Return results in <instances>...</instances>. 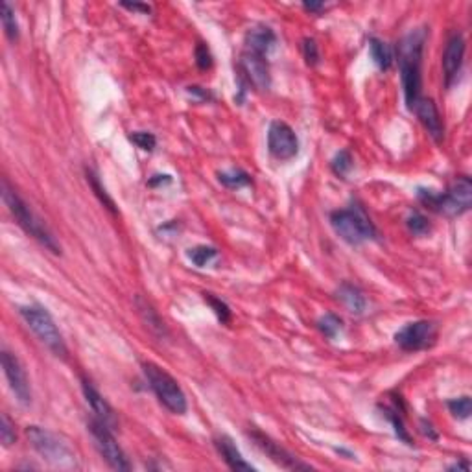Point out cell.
Segmentation results:
<instances>
[{
  "label": "cell",
  "mask_w": 472,
  "mask_h": 472,
  "mask_svg": "<svg viewBox=\"0 0 472 472\" xmlns=\"http://www.w3.org/2000/svg\"><path fill=\"white\" fill-rule=\"evenodd\" d=\"M426 30H411L399 45V63H401L402 89L408 109H415L422 98V50L426 43Z\"/></svg>",
  "instance_id": "6da1fadb"
},
{
  "label": "cell",
  "mask_w": 472,
  "mask_h": 472,
  "mask_svg": "<svg viewBox=\"0 0 472 472\" xmlns=\"http://www.w3.org/2000/svg\"><path fill=\"white\" fill-rule=\"evenodd\" d=\"M2 200H4L8 211L15 218L17 223L21 226L22 231L28 233L31 238H36L43 247H47L48 251H52L54 255L61 253V246L57 244L56 236L52 235L47 223L36 212L31 211L28 203L22 200L21 196L17 194V190L10 185L8 179H2Z\"/></svg>",
  "instance_id": "7a4b0ae2"
},
{
  "label": "cell",
  "mask_w": 472,
  "mask_h": 472,
  "mask_svg": "<svg viewBox=\"0 0 472 472\" xmlns=\"http://www.w3.org/2000/svg\"><path fill=\"white\" fill-rule=\"evenodd\" d=\"M417 198L430 211L445 216H459L467 212L472 205V181L467 175H459L447 192L419 189Z\"/></svg>",
  "instance_id": "3957f363"
},
{
  "label": "cell",
  "mask_w": 472,
  "mask_h": 472,
  "mask_svg": "<svg viewBox=\"0 0 472 472\" xmlns=\"http://www.w3.org/2000/svg\"><path fill=\"white\" fill-rule=\"evenodd\" d=\"M330 226L336 235L351 246H360L376 236V229L369 216L362 207L353 205L349 209H339L330 214Z\"/></svg>",
  "instance_id": "277c9868"
},
{
  "label": "cell",
  "mask_w": 472,
  "mask_h": 472,
  "mask_svg": "<svg viewBox=\"0 0 472 472\" xmlns=\"http://www.w3.org/2000/svg\"><path fill=\"white\" fill-rule=\"evenodd\" d=\"M142 369L149 388L155 393V397L159 399L161 404L175 415H185L186 410H189V402H186V395L181 390V385L177 384V380L170 373H166L163 367L152 364V362H146L142 365Z\"/></svg>",
  "instance_id": "5b68a950"
},
{
  "label": "cell",
  "mask_w": 472,
  "mask_h": 472,
  "mask_svg": "<svg viewBox=\"0 0 472 472\" xmlns=\"http://www.w3.org/2000/svg\"><path fill=\"white\" fill-rule=\"evenodd\" d=\"M26 436L30 439L31 447L36 448L48 463L59 469H72L76 467V456L72 448L68 447L67 441H63L61 437L39 426H28Z\"/></svg>",
  "instance_id": "8992f818"
},
{
  "label": "cell",
  "mask_w": 472,
  "mask_h": 472,
  "mask_svg": "<svg viewBox=\"0 0 472 472\" xmlns=\"http://www.w3.org/2000/svg\"><path fill=\"white\" fill-rule=\"evenodd\" d=\"M19 314L24 319V323L30 327L31 332L36 334L37 338L41 339L43 344L47 345L52 353L56 354V356H61V358H67V344H65L61 332L57 329L56 321L52 319L47 308L30 304V307H21Z\"/></svg>",
  "instance_id": "52a82bcc"
},
{
  "label": "cell",
  "mask_w": 472,
  "mask_h": 472,
  "mask_svg": "<svg viewBox=\"0 0 472 472\" xmlns=\"http://www.w3.org/2000/svg\"><path fill=\"white\" fill-rule=\"evenodd\" d=\"M437 338H439L437 325L428 319H419V321L408 323L395 334V344L402 351L419 353V351L432 349L437 344Z\"/></svg>",
  "instance_id": "ba28073f"
},
{
  "label": "cell",
  "mask_w": 472,
  "mask_h": 472,
  "mask_svg": "<svg viewBox=\"0 0 472 472\" xmlns=\"http://www.w3.org/2000/svg\"><path fill=\"white\" fill-rule=\"evenodd\" d=\"M89 430H91V436H93L100 456L109 463V467L115 469V471H129L131 469L128 457L115 439L113 428H109L108 425H103L102 421H98L94 417L93 421L89 422Z\"/></svg>",
  "instance_id": "9c48e42d"
},
{
  "label": "cell",
  "mask_w": 472,
  "mask_h": 472,
  "mask_svg": "<svg viewBox=\"0 0 472 472\" xmlns=\"http://www.w3.org/2000/svg\"><path fill=\"white\" fill-rule=\"evenodd\" d=\"M267 149L277 161H290L299 154V139L286 122L275 120L267 129Z\"/></svg>",
  "instance_id": "30bf717a"
},
{
  "label": "cell",
  "mask_w": 472,
  "mask_h": 472,
  "mask_svg": "<svg viewBox=\"0 0 472 472\" xmlns=\"http://www.w3.org/2000/svg\"><path fill=\"white\" fill-rule=\"evenodd\" d=\"M2 369H4L6 380L10 384L11 391L15 393L21 404H30L31 401V390L30 380L26 376V371L22 367L21 360L17 358L15 354L10 351H2Z\"/></svg>",
  "instance_id": "8fae6325"
},
{
  "label": "cell",
  "mask_w": 472,
  "mask_h": 472,
  "mask_svg": "<svg viewBox=\"0 0 472 472\" xmlns=\"http://www.w3.org/2000/svg\"><path fill=\"white\" fill-rule=\"evenodd\" d=\"M247 436L251 437V441L257 445V448H260L264 454H266L273 463H277L279 467L288 469V471H299V469H310V465L307 463L299 462L297 457L292 456L286 448H283L277 441H273L272 437L262 434L260 430H251Z\"/></svg>",
  "instance_id": "7c38bea8"
},
{
  "label": "cell",
  "mask_w": 472,
  "mask_h": 472,
  "mask_svg": "<svg viewBox=\"0 0 472 472\" xmlns=\"http://www.w3.org/2000/svg\"><path fill=\"white\" fill-rule=\"evenodd\" d=\"M240 71L242 78H244L249 85L258 89V91H267L270 85H272L267 57L257 56V54H251V52L244 50V54H242L240 57Z\"/></svg>",
  "instance_id": "4fadbf2b"
},
{
  "label": "cell",
  "mask_w": 472,
  "mask_h": 472,
  "mask_svg": "<svg viewBox=\"0 0 472 472\" xmlns=\"http://www.w3.org/2000/svg\"><path fill=\"white\" fill-rule=\"evenodd\" d=\"M463 59H465V37L462 34H454L443 52V76L447 87H452L459 76Z\"/></svg>",
  "instance_id": "5bb4252c"
},
{
  "label": "cell",
  "mask_w": 472,
  "mask_h": 472,
  "mask_svg": "<svg viewBox=\"0 0 472 472\" xmlns=\"http://www.w3.org/2000/svg\"><path fill=\"white\" fill-rule=\"evenodd\" d=\"M413 111L417 113V118L421 120V124L425 126V129L428 131L432 139L436 142H443V139H445V124H443V118L434 100L421 98Z\"/></svg>",
  "instance_id": "9a60e30c"
},
{
  "label": "cell",
  "mask_w": 472,
  "mask_h": 472,
  "mask_svg": "<svg viewBox=\"0 0 472 472\" xmlns=\"http://www.w3.org/2000/svg\"><path fill=\"white\" fill-rule=\"evenodd\" d=\"M82 388L83 395H85V401L91 406L94 417H96L98 421H102L103 425H108L109 428H113L115 430V428H117V415H115L113 408L109 406V402L98 393L96 388H94L89 380H82Z\"/></svg>",
  "instance_id": "2e32d148"
},
{
  "label": "cell",
  "mask_w": 472,
  "mask_h": 472,
  "mask_svg": "<svg viewBox=\"0 0 472 472\" xmlns=\"http://www.w3.org/2000/svg\"><path fill=\"white\" fill-rule=\"evenodd\" d=\"M275 43H277L275 31L266 24H257L249 28V31L246 34V41H244L246 47H244V50L257 54V56L267 57V54H270Z\"/></svg>",
  "instance_id": "e0dca14e"
},
{
  "label": "cell",
  "mask_w": 472,
  "mask_h": 472,
  "mask_svg": "<svg viewBox=\"0 0 472 472\" xmlns=\"http://www.w3.org/2000/svg\"><path fill=\"white\" fill-rule=\"evenodd\" d=\"M214 447L216 450H218V454L223 457V462L227 463V467L233 469V471H246V472L255 471V467H253L251 463H247L246 459H244L240 450L236 448L235 443H233L227 436L216 437Z\"/></svg>",
  "instance_id": "ac0fdd59"
},
{
  "label": "cell",
  "mask_w": 472,
  "mask_h": 472,
  "mask_svg": "<svg viewBox=\"0 0 472 472\" xmlns=\"http://www.w3.org/2000/svg\"><path fill=\"white\" fill-rule=\"evenodd\" d=\"M135 303H137L140 318H142V321L146 323V327H148V329L152 330L155 336H159V338H166V336H168V329H166L165 321H163V318L157 314V310H155V308L152 307L148 301H144L142 297H137Z\"/></svg>",
  "instance_id": "d6986e66"
},
{
  "label": "cell",
  "mask_w": 472,
  "mask_h": 472,
  "mask_svg": "<svg viewBox=\"0 0 472 472\" xmlns=\"http://www.w3.org/2000/svg\"><path fill=\"white\" fill-rule=\"evenodd\" d=\"M338 299L345 304V307L349 308V312L353 314H362L365 310V307H367V301H365V295L362 293V290L349 283H345L339 286Z\"/></svg>",
  "instance_id": "ffe728a7"
},
{
  "label": "cell",
  "mask_w": 472,
  "mask_h": 472,
  "mask_svg": "<svg viewBox=\"0 0 472 472\" xmlns=\"http://www.w3.org/2000/svg\"><path fill=\"white\" fill-rule=\"evenodd\" d=\"M369 52H371V57H373V61H375V65L380 68V71H384V72L390 71L391 65H393L395 56H393V48H391L388 43L378 39V37H371Z\"/></svg>",
  "instance_id": "44dd1931"
},
{
  "label": "cell",
  "mask_w": 472,
  "mask_h": 472,
  "mask_svg": "<svg viewBox=\"0 0 472 472\" xmlns=\"http://www.w3.org/2000/svg\"><path fill=\"white\" fill-rule=\"evenodd\" d=\"M0 21H2V28H4L6 37L11 43H15L19 39V22H17L15 10L11 8L10 2H2L0 8Z\"/></svg>",
  "instance_id": "7402d4cb"
},
{
  "label": "cell",
  "mask_w": 472,
  "mask_h": 472,
  "mask_svg": "<svg viewBox=\"0 0 472 472\" xmlns=\"http://www.w3.org/2000/svg\"><path fill=\"white\" fill-rule=\"evenodd\" d=\"M218 179H220L221 185H226L227 189H244V186L251 185V175L238 168L220 172V174H218Z\"/></svg>",
  "instance_id": "603a6c76"
},
{
  "label": "cell",
  "mask_w": 472,
  "mask_h": 472,
  "mask_svg": "<svg viewBox=\"0 0 472 472\" xmlns=\"http://www.w3.org/2000/svg\"><path fill=\"white\" fill-rule=\"evenodd\" d=\"M382 411H384V415L390 419V422L393 425V428H395L397 437H399L401 441H404L406 445H413V443H411L410 434H408V430H406L404 419H402V411L399 410L397 406H393V408H384Z\"/></svg>",
  "instance_id": "cb8c5ba5"
},
{
  "label": "cell",
  "mask_w": 472,
  "mask_h": 472,
  "mask_svg": "<svg viewBox=\"0 0 472 472\" xmlns=\"http://www.w3.org/2000/svg\"><path fill=\"white\" fill-rule=\"evenodd\" d=\"M87 181H89V185H91V189L94 190V194L98 196V200L102 201V205L105 207L108 211L113 212V214H118L117 205H115L113 198L108 194V190L103 189L102 183H100V179H98V175L94 174L93 170H87Z\"/></svg>",
  "instance_id": "d4e9b609"
},
{
  "label": "cell",
  "mask_w": 472,
  "mask_h": 472,
  "mask_svg": "<svg viewBox=\"0 0 472 472\" xmlns=\"http://www.w3.org/2000/svg\"><path fill=\"white\" fill-rule=\"evenodd\" d=\"M186 255H189V258L192 260L194 266L203 267V266H207L209 262L214 260V258L218 257V249L211 246H196V247H192V249H189Z\"/></svg>",
  "instance_id": "484cf974"
},
{
  "label": "cell",
  "mask_w": 472,
  "mask_h": 472,
  "mask_svg": "<svg viewBox=\"0 0 472 472\" xmlns=\"http://www.w3.org/2000/svg\"><path fill=\"white\" fill-rule=\"evenodd\" d=\"M318 329L329 339H334L341 330H344V321L336 314H325L323 318L318 321Z\"/></svg>",
  "instance_id": "4316f807"
},
{
  "label": "cell",
  "mask_w": 472,
  "mask_h": 472,
  "mask_svg": "<svg viewBox=\"0 0 472 472\" xmlns=\"http://www.w3.org/2000/svg\"><path fill=\"white\" fill-rule=\"evenodd\" d=\"M353 166L354 161L349 149H341V152H338L336 157L332 159V172L338 175V177H347V174L353 170Z\"/></svg>",
  "instance_id": "83f0119b"
},
{
  "label": "cell",
  "mask_w": 472,
  "mask_h": 472,
  "mask_svg": "<svg viewBox=\"0 0 472 472\" xmlns=\"http://www.w3.org/2000/svg\"><path fill=\"white\" fill-rule=\"evenodd\" d=\"M406 227L411 235L415 236H425L430 233V223H428V218L422 216L421 212L413 211L408 218H406Z\"/></svg>",
  "instance_id": "f1b7e54d"
},
{
  "label": "cell",
  "mask_w": 472,
  "mask_h": 472,
  "mask_svg": "<svg viewBox=\"0 0 472 472\" xmlns=\"http://www.w3.org/2000/svg\"><path fill=\"white\" fill-rule=\"evenodd\" d=\"M448 410H450V413L454 417H457V419H469V415H471L472 411V402H471V397H459V399H452V401L447 402Z\"/></svg>",
  "instance_id": "f546056e"
},
{
  "label": "cell",
  "mask_w": 472,
  "mask_h": 472,
  "mask_svg": "<svg viewBox=\"0 0 472 472\" xmlns=\"http://www.w3.org/2000/svg\"><path fill=\"white\" fill-rule=\"evenodd\" d=\"M0 441H2V445L6 448L15 445L17 441L15 425H13V421H11L8 413H2V421H0Z\"/></svg>",
  "instance_id": "4dcf8cb0"
},
{
  "label": "cell",
  "mask_w": 472,
  "mask_h": 472,
  "mask_svg": "<svg viewBox=\"0 0 472 472\" xmlns=\"http://www.w3.org/2000/svg\"><path fill=\"white\" fill-rule=\"evenodd\" d=\"M205 301L211 304V308L214 310V314H216V318L220 319L221 323L226 325V323H229V321H231V308L227 307V304L223 303L221 299L214 297L212 293H205Z\"/></svg>",
  "instance_id": "1f68e13d"
},
{
  "label": "cell",
  "mask_w": 472,
  "mask_h": 472,
  "mask_svg": "<svg viewBox=\"0 0 472 472\" xmlns=\"http://www.w3.org/2000/svg\"><path fill=\"white\" fill-rule=\"evenodd\" d=\"M129 140H131L137 148L144 149V152H154V148L157 146L155 135L148 133V131H133V133L129 135Z\"/></svg>",
  "instance_id": "d6a6232c"
},
{
  "label": "cell",
  "mask_w": 472,
  "mask_h": 472,
  "mask_svg": "<svg viewBox=\"0 0 472 472\" xmlns=\"http://www.w3.org/2000/svg\"><path fill=\"white\" fill-rule=\"evenodd\" d=\"M301 50H303L304 61H307L310 67H316L319 63V48L316 39H312V37H304L303 43H301Z\"/></svg>",
  "instance_id": "836d02e7"
},
{
  "label": "cell",
  "mask_w": 472,
  "mask_h": 472,
  "mask_svg": "<svg viewBox=\"0 0 472 472\" xmlns=\"http://www.w3.org/2000/svg\"><path fill=\"white\" fill-rule=\"evenodd\" d=\"M196 63L201 71H209L212 67L211 48L207 47L205 43H198V47H196Z\"/></svg>",
  "instance_id": "e575fe53"
},
{
  "label": "cell",
  "mask_w": 472,
  "mask_h": 472,
  "mask_svg": "<svg viewBox=\"0 0 472 472\" xmlns=\"http://www.w3.org/2000/svg\"><path fill=\"white\" fill-rule=\"evenodd\" d=\"M120 6L129 11H140V13H149L152 11V8L148 4H140V2H133V4L131 2H122Z\"/></svg>",
  "instance_id": "d590c367"
},
{
  "label": "cell",
  "mask_w": 472,
  "mask_h": 472,
  "mask_svg": "<svg viewBox=\"0 0 472 472\" xmlns=\"http://www.w3.org/2000/svg\"><path fill=\"white\" fill-rule=\"evenodd\" d=\"M189 93L194 94V96H200L201 100H205V102L207 100H212V94L209 93V91H205L203 87H196V85L194 87H189Z\"/></svg>",
  "instance_id": "8d00e7d4"
},
{
  "label": "cell",
  "mask_w": 472,
  "mask_h": 472,
  "mask_svg": "<svg viewBox=\"0 0 472 472\" xmlns=\"http://www.w3.org/2000/svg\"><path fill=\"white\" fill-rule=\"evenodd\" d=\"M303 8L307 11H310V13H319V11H323L327 6H325L323 2H304Z\"/></svg>",
  "instance_id": "74e56055"
},
{
  "label": "cell",
  "mask_w": 472,
  "mask_h": 472,
  "mask_svg": "<svg viewBox=\"0 0 472 472\" xmlns=\"http://www.w3.org/2000/svg\"><path fill=\"white\" fill-rule=\"evenodd\" d=\"M432 428H434V426H432L430 422L421 421V432H422V434H425V436L430 437V439H434V441H436V439H437V434H436V432H434V430H432Z\"/></svg>",
  "instance_id": "f35d334b"
},
{
  "label": "cell",
  "mask_w": 472,
  "mask_h": 472,
  "mask_svg": "<svg viewBox=\"0 0 472 472\" xmlns=\"http://www.w3.org/2000/svg\"><path fill=\"white\" fill-rule=\"evenodd\" d=\"M170 175H154V177H152V179H149V185L152 186H155L157 185V183H170Z\"/></svg>",
  "instance_id": "ab89813d"
},
{
  "label": "cell",
  "mask_w": 472,
  "mask_h": 472,
  "mask_svg": "<svg viewBox=\"0 0 472 472\" xmlns=\"http://www.w3.org/2000/svg\"><path fill=\"white\" fill-rule=\"evenodd\" d=\"M452 471H456V469H457V471H462V469H463V471H469V469H471V465H469V462H465V463H454V465H452Z\"/></svg>",
  "instance_id": "60d3db41"
}]
</instances>
